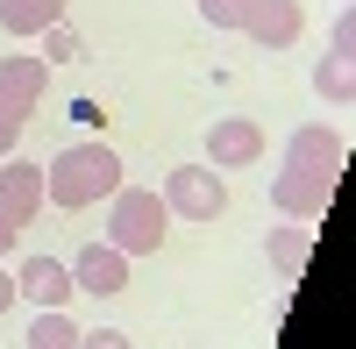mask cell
<instances>
[{
    "label": "cell",
    "instance_id": "obj_1",
    "mask_svg": "<svg viewBox=\"0 0 356 349\" xmlns=\"http://www.w3.org/2000/svg\"><path fill=\"white\" fill-rule=\"evenodd\" d=\"M335 179H342V136H328L321 122H314V129H292L285 171L271 179V207L292 214V221H314V214H328Z\"/></svg>",
    "mask_w": 356,
    "mask_h": 349
},
{
    "label": "cell",
    "instance_id": "obj_2",
    "mask_svg": "<svg viewBox=\"0 0 356 349\" xmlns=\"http://www.w3.org/2000/svg\"><path fill=\"white\" fill-rule=\"evenodd\" d=\"M114 186H122V157H114L107 143H72V150L43 171L50 207H93V200H114Z\"/></svg>",
    "mask_w": 356,
    "mask_h": 349
},
{
    "label": "cell",
    "instance_id": "obj_3",
    "mask_svg": "<svg viewBox=\"0 0 356 349\" xmlns=\"http://www.w3.org/2000/svg\"><path fill=\"white\" fill-rule=\"evenodd\" d=\"M200 15L214 22V29H243V36L271 43V50L300 43V29H307L300 0H200Z\"/></svg>",
    "mask_w": 356,
    "mask_h": 349
},
{
    "label": "cell",
    "instance_id": "obj_4",
    "mask_svg": "<svg viewBox=\"0 0 356 349\" xmlns=\"http://www.w3.org/2000/svg\"><path fill=\"white\" fill-rule=\"evenodd\" d=\"M164 200L157 193H143V186H114V207H107V243L122 250V257H150L164 243Z\"/></svg>",
    "mask_w": 356,
    "mask_h": 349
},
{
    "label": "cell",
    "instance_id": "obj_5",
    "mask_svg": "<svg viewBox=\"0 0 356 349\" xmlns=\"http://www.w3.org/2000/svg\"><path fill=\"white\" fill-rule=\"evenodd\" d=\"M43 86H50V65H43V57H0V157H15V136L29 129Z\"/></svg>",
    "mask_w": 356,
    "mask_h": 349
},
{
    "label": "cell",
    "instance_id": "obj_6",
    "mask_svg": "<svg viewBox=\"0 0 356 349\" xmlns=\"http://www.w3.org/2000/svg\"><path fill=\"white\" fill-rule=\"evenodd\" d=\"M157 200H164V214H178V221H214V214H228V186H221L214 164H178Z\"/></svg>",
    "mask_w": 356,
    "mask_h": 349
},
{
    "label": "cell",
    "instance_id": "obj_7",
    "mask_svg": "<svg viewBox=\"0 0 356 349\" xmlns=\"http://www.w3.org/2000/svg\"><path fill=\"white\" fill-rule=\"evenodd\" d=\"M72 293H93V300H114V293H129V257L114 250V243H93V250H79V257H72Z\"/></svg>",
    "mask_w": 356,
    "mask_h": 349
},
{
    "label": "cell",
    "instance_id": "obj_8",
    "mask_svg": "<svg viewBox=\"0 0 356 349\" xmlns=\"http://www.w3.org/2000/svg\"><path fill=\"white\" fill-rule=\"evenodd\" d=\"M207 157H214V171H243V164L264 157V129L250 114H221V122L207 129Z\"/></svg>",
    "mask_w": 356,
    "mask_h": 349
},
{
    "label": "cell",
    "instance_id": "obj_9",
    "mask_svg": "<svg viewBox=\"0 0 356 349\" xmlns=\"http://www.w3.org/2000/svg\"><path fill=\"white\" fill-rule=\"evenodd\" d=\"M349 57H356V22L342 15V22H335V50L314 65V93H321V100H335V107L356 100V72H349Z\"/></svg>",
    "mask_w": 356,
    "mask_h": 349
},
{
    "label": "cell",
    "instance_id": "obj_10",
    "mask_svg": "<svg viewBox=\"0 0 356 349\" xmlns=\"http://www.w3.org/2000/svg\"><path fill=\"white\" fill-rule=\"evenodd\" d=\"M36 207H43V164H8L0 157V221L29 228Z\"/></svg>",
    "mask_w": 356,
    "mask_h": 349
},
{
    "label": "cell",
    "instance_id": "obj_11",
    "mask_svg": "<svg viewBox=\"0 0 356 349\" xmlns=\"http://www.w3.org/2000/svg\"><path fill=\"white\" fill-rule=\"evenodd\" d=\"M15 300L65 307V300H72V264H57V257H22V271H15Z\"/></svg>",
    "mask_w": 356,
    "mask_h": 349
},
{
    "label": "cell",
    "instance_id": "obj_12",
    "mask_svg": "<svg viewBox=\"0 0 356 349\" xmlns=\"http://www.w3.org/2000/svg\"><path fill=\"white\" fill-rule=\"evenodd\" d=\"M50 22H65V0H0V29L8 36H43Z\"/></svg>",
    "mask_w": 356,
    "mask_h": 349
},
{
    "label": "cell",
    "instance_id": "obj_13",
    "mask_svg": "<svg viewBox=\"0 0 356 349\" xmlns=\"http://www.w3.org/2000/svg\"><path fill=\"white\" fill-rule=\"evenodd\" d=\"M22 342H29V349H72L79 328H72V314H65V307H36V321H29Z\"/></svg>",
    "mask_w": 356,
    "mask_h": 349
},
{
    "label": "cell",
    "instance_id": "obj_14",
    "mask_svg": "<svg viewBox=\"0 0 356 349\" xmlns=\"http://www.w3.org/2000/svg\"><path fill=\"white\" fill-rule=\"evenodd\" d=\"M307 250H314V236H307V228H278V236H271V264H278V278H285V285H300Z\"/></svg>",
    "mask_w": 356,
    "mask_h": 349
},
{
    "label": "cell",
    "instance_id": "obj_15",
    "mask_svg": "<svg viewBox=\"0 0 356 349\" xmlns=\"http://www.w3.org/2000/svg\"><path fill=\"white\" fill-rule=\"evenodd\" d=\"M50 57H86V43H79L72 22H50V29H43V65H50Z\"/></svg>",
    "mask_w": 356,
    "mask_h": 349
},
{
    "label": "cell",
    "instance_id": "obj_16",
    "mask_svg": "<svg viewBox=\"0 0 356 349\" xmlns=\"http://www.w3.org/2000/svg\"><path fill=\"white\" fill-rule=\"evenodd\" d=\"M72 349H129V335H122V328H86Z\"/></svg>",
    "mask_w": 356,
    "mask_h": 349
},
{
    "label": "cell",
    "instance_id": "obj_17",
    "mask_svg": "<svg viewBox=\"0 0 356 349\" xmlns=\"http://www.w3.org/2000/svg\"><path fill=\"white\" fill-rule=\"evenodd\" d=\"M15 243H22V228H15V221H0V257H8Z\"/></svg>",
    "mask_w": 356,
    "mask_h": 349
},
{
    "label": "cell",
    "instance_id": "obj_18",
    "mask_svg": "<svg viewBox=\"0 0 356 349\" xmlns=\"http://www.w3.org/2000/svg\"><path fill=\"white\" fill-rule=\"evenodd\" d=\"M8 307H15V278L0 271V314H8Z\"/></svg>",
    "mask_w": 356,
    "mask_h": 349
}]
</instances>
